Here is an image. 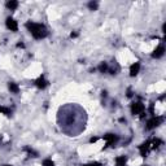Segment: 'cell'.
Instances as JSON below:
<instances>
[{
  "mask_svg": "<svg viewBox=\"0 0 166 166\" xmlns=\"http://www.w3.org/2000/svg\"><path fill=\"white\" fill-rule=\"evenodd\" d=\"M26 29L30 31V34L34 36L35 39H43L48 35L46 26L42 23H35V22H26Z\"/></svg>",
  "mask_w": 166,
  "mask_h": 166,
  "instance_id": "cell-1",
  "label": "cell"
},
{
  "mask_svg": "<svg viewBox=\"0 0 166 166\" xmlns=\"http://www.w3.org/2000/svg\"><path fill=\"white\" fill-rule=\"evenodd\" d=\"M161 122H162V117H152L149 121H148V123H147V128L148 130H152V128H154V127H157V126H160L161 125Z\"/></svg>",
  "mask_w": 166,
  "mask_h": 166,
  "instance_id": "cell-2",
  "label": "cell"
},
{
  "mask_svg": "<svg viewBox=\"0 0 166 166\" xmlns=\"http://www.w3.org/2000/svg\"><path fill=\"white\" fill-rule=\"evenodd\" d=\"M5 25L7 28H8L11 31H17L18 30V25H17V21L14 18H12V17H8L5 21Z\"/></svg>",
  "mask_w": 166,
  "mask_h": 166,
  "instance_id": "cell-3",
  "label": "cell"
},
{
  "mask_svg": "<svg viewBox=\"0 0 166 166\" xmlns=\"http://www.w3.org/2000/svg\"><path fill=\"white\" fill-rule=\"evenodd\" d=\"M144 110V105L141 103H133L131 104V112H133V114H141Z\"/></svg>",
  "mask_w": 166,
  "mask_h": 166,
  "instance_id": "cell-4",
  "label": "cell"
},
{
  "mask_svg": "<svg viewBox=\"0 0 166 166\" xmlns=\"http://www.w3.org/2000/svg\"><path fill=\"white\" fill-rule=\"evenodd\" d=\"M104 140L107 141V147H109V145L117 143V141H118V136H117V135H114V134H105V135H104Z\"/></svg>",
  "mask_w": 166,
  "mask_h": 166,
  "instance_id": "cell-5",
  "label": "cell"
},
{
  "mask_svg": "<svg viewBox=\"0 0 166 166\" xmlns=\"http://www.w3.org/2000/svg\"><path fill=\"white\" fill-rule=\"evenodd\" d=\"M151 140H148V141H145V143H143L139 147V151H140V154L143 156V157H145V154L148 153V151H149V148H151Z\"/></svg>",
  "mask_w": 166,
  "mask_h": 166,
  "instance_id": "cell-6",
  "label": "cell"
},
{
  "mask_svg": "<svg viewBox=\"0 0 166 166\" xmlns=\"http://www.w3.org/2000/svg\"><path fill=\"white\" fill-rule=\"evenodd\" d=\"M35 84H36V87H38V88H46V87L47 86H48V82H47V80H46V78L44 77H39L38 78V79H36L35 80Z\"/></svg>",
  "mask_w": 166,
  "mask_h": 166,
  "instance_id": "cell-7",
  "label": "cell"
},
{
  "mask_svg": "<svg viewBox=\"0 0 166 166\" xmlns=\"http://www.w3.org/2000/svg\"><path fill=\"white\" fill-rule=\"evenodd\" d=\"M164 53H165L164 46H160V47H157V48L153 51V53H152V57H154V59H160V57L164 56Z\"/></svg>",
  "mask_w": 166,
  "mask_h": 166,
  "instance_id": "cell-8",
  "label": "cell"
},
{
  "mask_svg": "<svg viewBox=\"0 0 166 166\" xmlns=\"http://www.w3.org/2000/svg\"><path fill=\"white\" fill-rule=\"evenodd\" d=\"M139 70H140V64H139V62H135V64H133V65L130 66V75H131V77L138 75Z\"/></svg>",
  "mask_w": 166,
  "mask_h": 166,
  "instance_id": "cell-9",
  "label": "cell"
},
{
  "mask_svg": "<svg viewBox=\"0 0 166 166\" xmlns=\"http://www.w3.org/2000/svg\"><path fill=\"white\" fill-rule=\"evenodd\" d=\"M8 88H9V91H11V92H13V94H18V92H20L18 84L14 83V82H9V83H8Z\"/></svg>",
  "mask_w": 166,
  "mask_h": 166,
  "instance_id": "cell-10",
  "label": "cell"
},
{
  "mask_svg": "<svg viewBox=\"0 0 166 166\" xmlns=\"http://www.w3.org/2000/svg\"><path fill=\"white\" fill-rule=\"evenodd\" d=\"M127 162V157L126 156H120L116 158V166H125Z\"/></svg>",
  "mask_w": 166,
  "mask_h": 166,
  "instance_id": "cell-11",
  "label": "cell"
},
{
  "mask_svg": "<svg viewBox=\"0 0 166 166\" xmlns=\"http://www.w3.org/2000/svg\"><path fill=\"white\" fill-rule=\"evenodd\" d=\"M7 7H8L11 11H14L17 7H18V1H16V0H11V1L7 3Z\"/></svg>",
  "mask_w": 166,
  "mask_h": 166,
  "instance_id": "cell-12",
  "label": "cell"
},
{
  "mask_svg": "<svg viewBox=\"0 0 166 166\" xmlns=\"http://www.w3.org/2000/svg\"><path fill=\"white\" fill-rule=\"evenodd\" d=\"M23 149L28 152V153H29L30 156H31V157H38V156H39V154H38V152H35V151L33 149V148H30V147H25Z\"/></svg>",
  "mask_w": 166,
  "mask_h": 166,
  "instance_id": "cell-13",
  "label": "cell"
},
{
  "mask_svg": "<svg viewBox=\"0 0 166 166\" xmlns=\"http://www.w3.org/2000/svg\"><path fill=\"white\" fill-rule=\"evenodd\" d=\"M99 70H100L101 73H107L108 70H109V66H108L107 62H101L100 65H99Z\"/></svg>",
  "mask_w": 166,
  "mask_h": 166,
  "instance_id": "cell-14",
  "label": "cell"
},
{
  "mask_svg": "<svg viewBox=\"0 0 166 166\" xmlns=\"http://www.w3.org/2000/svg\"><path fill=\"white\" fill-rule=\"evenodd\" d=\"M151 144H153L152 145V148H158L162 144V140H160V139H154V140L151 141Z\"/></svg>",
  "mask_w": 166,
  "mask_h": 166,
  "instance_id": "cell-15",
  "label": "cell"
},
{
  "mask_svg": "<svg viewBox=\"0 0 166 166\" xmlns=\"http://www.w3.org/2000/svg\"><path fill=\"white\" fill-rule=\"evenodd\" d=\"M0 113L5 114V116H11V109H8L5 107H0Z\"/></svg>",
  "mask_w": 166,
  "mask_h": 166,
  "instance_id": "cell-16",
  "label": "cell"
},
{
  "mask_svg": "<svg viewBox=\"0 0 166 166\" xmlns=\"http://www.w3.org/2000/svg\"><path fill=\"white\" fill-rule=\"evenodd\" d=\"M43 166H55V164H53V161L51 160V158H46V160L43 161Z\"/></svg>",
  "mask_w": 166,
  "mask_h": 166,
  "instance_id": "cell-17",
  "label": "cell"
},
{
  "mask_svg": "<svg viewBox=\"0 0 166 166\" xmlns=\"http://www.w3.org/2000/svg\"><path fill=\"white\" fill-rule=\"evenodd\" d=\"M88 8L91 9V11H96V9H97V3L90 1V3H88Z\"/></svg>",
  "mask_w": 166,
  "mask_h": 166,
  "instance_id": "cell-18",
  "label": "cell"
},
{
  "mask_svg": "<svg viewBox=\"0 0 166 166\" xmlns=\"http://www.w3.org/2000/svg\"><path fill=\"white\" fill-rule=\"evenodd\" d=\"M83 166H101L100 162H92V164H88V165H83Z\"/></svg>",
  "mask_w": 166,
  "mask_h": 166,
  "instance_id": "cell-19",
  "label": "cell"
},
{
  "mask_svg": "<svg viewBox=\"0 0 166 166\" xmlns=\"http://www.w3.org/2000/svg\"><path fill=\"white\" fill-rule=\"evenodd\" d=\"M70 36H72V38H77V36H78V33H72V34H70Z\"/></svg>",
  "mask_w": 166,
  "mask_h": 166,
  "instance_id": "cell-20",
  "label": "cell"
},
{
  "mask_svg": "<svg viewBox=\"0 0 166 166\" xmlns=\"http://www.w3.org/2000/svg\"><path fill=\"white\" fill-rule=\"evenodd\" d=\"M162 33H166V23H164V25H162Z\"/></svg>",
  "mask_w": 166,
  "mask_h": 166,
  "instance_id": "cell-21",
  "label": "cell"
},
{
  "mask_svg": "<svg viewBox=\"0 0 166 166\" xmlns=\"http://www.w3.org/2000/svg\"><path fill=\"white\" fill-rule=\"evenodd\" d=\"M127 96H128V97H131V96H133V94H131V90H130V88L127 90Z\"/></svg>",
  "mask_w": 166,
  "mask_h": 166,
  "instance_id": "cell-22",
  "label": "cell"
},
{
  "mask_svg": "<svg viewBox=\"0 0 166 166\" xmlns=\"http://www.w3.org/2000/svg\"><path fill=\"white\" fill-rule=\"evenodd\" d=\"M17 47H18V48H23V47H25V44H23V43H18V44H17Z\"/></svg>",
  "mask_w": 166,
  "mask_h": 166,
  "instance_id": "cell-23",
  "label": "cell"
},
{
  "mask_svg": "<svg viewBox=\"0 0 166 166\" xmlns=\"http://www.w3.org/2000/svg\"><path fill=\"white\" fill-rule=\"evenodd\" d=\"M90 141H91V143H95V141H97V138H92Z\"/></svg>",
  "mask_w": 166,
  "mask_h": 166,
  "instance_id": "cell-24",
  "label": "cell"
},
{
  "mask_svg": "<svg viewBox=\"0 0 166 166\" xmlns=\"http://www.w3.org/2000/svg\"><path fill=\"white\" fill-rule=\"evenodd\" d=\"M1 139H3V136H1V135H0V141H1Z\"/></svg>",
  "mask_w": 166,
  "mask_h": 166,
  "instance_id": "cell-25",
  "label": "cell"
},
{
  "mask_svg": "<svg viewBox=\"0 0 166 166\" xmlns=\"http://www.w3.org/2000/svg\"><path fill=\"white\" fill-rule=\"evenodd\" d=\"M3 166H11V165H3Z\"/></svg>",
  "mask_w": 166,
  "mask_h": 166,
  "instance_id": "cell-26",
  "label": "cell"
}]
</instances>
